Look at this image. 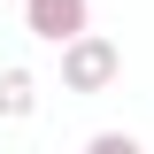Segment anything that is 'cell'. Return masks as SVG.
I'll return each instance as SVG.
<instances>
[{
	"label": "cell",
	"mask_w": 154,
	"mask_h": 154,
	"mask_svg": "<svg viewBox=\"0 0 154 154\" xmlns=\"http://www.w3.org/2000/svg\"><path fill=\"white\" fill-rule=\"evenodd\" d=\"M116 69H123L116 38H69V54H62V85L69 93H100V85H116Z\"/></svg>",
	"instance_id": "obj_1"
},
{
	"label": "cell",
	"mask_w": 154,
	"mask_h": 154,
	"mask_svg": "<svg viewBox=\"0 0 154 154\" xmlns=\"http://www.w3.org/2000/svg\"><path fill=\"white\" fill-rule=\"evenodd\" d=\"M23 23H31L38 38H85V0H23Z\"/></svg>",
	"instance_id": "obj_2"
},
{
	"label": "cell",
	"mask_w": 154,
	"mask_h": 154,
	"mask_svg": "<svg viewBox=\"0 0 154 154\" xmlns=\"http://www.w3.org/2000/svg\"><path fill=\"white\" fill-rule=\"evenodd\" d=\"M31 100H38L31 69H0V116H31Z\"/></svg>",
	"instance_id": "obj_3"
},
{
	"label": "cell",
	"mask_w": 154,
	"mask_h": 154,
	"mask_svg": "<svg viewBox=\"0 0 154 154\" xmlns=\"http://www.w3.org/2000/svg\"><path fill=\"white\" fill-rule=\"evenodd\" d=\"M85 154H139V139H123V131H108V139H93Z\"/></svg>",
	"instance_id": "obj_4"
}]
</instances>
